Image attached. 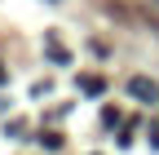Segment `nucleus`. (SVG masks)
I'll return each instance as SVG.
<instances>
[{"label": "nucleus", "mask_w": 159, "mask_h": 155, "mask_svg": "<svg viewBox=\"0 0 159 155\" xmlns=\"http://www.w3.org/2000/svg\"><path fill=\"white\" fill-rule=\"evenodd\" d=\"M128 89H133V98H142V102H155V98H159V84L146 80V75H133V84H128Z\"/></svg>", "instance_id": "1"}, {"label": "nucleus", "mask_w": 159, "mask_h": 155, "mask_svg": "<svg viewBox=\"0 0 159 155\" xmlns=\"http://www.w3.org/2000/svg\"><path fill=\"white\" fill-rule=\"evenodd\" d=\"M80 89H84V93H102L106 84H102V75H84V80H80Z\"/></svg>", "instance_id": "2"}, {"label": "nucleus", "mask_w": 159, "mask_h": 155, "mask_svg": "<svg viewBox=\"0 0 159 155\" xmlns=\"http://www.w3.org/2000/svg\"><path fill=\"white\" fill-rule=\"evenodd\" d=\"M150 146H159V124H150Z\"/></svg>", "instance_id": "3"}, {"label": "nucleus", "mask_w": 159, "mask_h": 155, "mask_svg": "<svg viewBox=\"0 0 159 155\" xmlns=\"http://www.w3.org/2000/svg\"><path fill=\"white\" fill-rule=\"evenodd\" d=\"M0 80H5V71H0Z\"/></svg>", "instance_id": "4"}]
</instances>
